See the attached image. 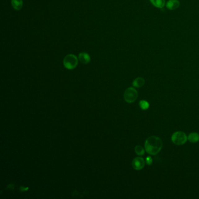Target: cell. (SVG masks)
Wrapping results in <instances>:
<instances>
[{
	"mask_svg": "<svg viewBox=\"0 0 199 199\" xmlns=\"http://www.w3.org/2000/svg\"><path fill=\"white\" fill-rule=\"evenodd\" d=\"M145 162L147 163V164L148 165H150L152 164L153 163V159L151 157H147L145 159Z\"/></svg>",
	"mask_w": 199,
	"mask_h": 199,
	"instance_id": "obj_14",
	"label": "cell"
},
{
	"mask_svg": "<svg viewBox=\"0 0 199 199\" xmlns=\"http://www.w3.org/2000/svg\"><path fill=\"white\" fill-rule=\"evenodd\" d=\"M145 84V80L142 77H138L135 78L133 82V85L135 88H141Z\"/></svg>",
	"mask_w": 199,
	"mask_h": 199,
	"instance_id": "obj_9",
	"label": "cell"
},
{
	"mask_svg": "<svg viewBox=\"0 0 199 199\" xmlns=\"http://www.w3.org/2000/svg\"><path fill=\"white\" fill-rule=\"evenodd\" d=\"M180 2L178 0H169L166 4V7L169 10H175L179 8Z\"/></svg>",
	"mask_w": 199,
	"mask_h": 199,
	"instance_id": "obj_7",
	"label": "cell"
},
{
	"mask_svg": "<svg viewBox=\"0 0 199 199\" xmlns=\"http://www.w3.org/2000/svg\"><path fill=\"white\" fill-rule=\"evenodd\" d=\"M188 139L192 143H196L199 141V134L197 133H192L189 135Z\"/></svg>",
	"mask_w": 199,
	"mask_h": 199,
	"instance_id": "obj_10",
	"label": "cell"
},
{
	"mask_svg": "<svg viewBox=\"0 0 199 199\" xmlns=\"http://www.w3.org/2000/svg\"><path fill=\"white\" fill-rule=\"evenodd\" d=\"M188 139L186 135L183 131H178L172 135L171 140L175 144L181 145L184 144Z\"/></svg>",
	"mask_w": 199,
	"mask_h": 199,
	"instance_id": "obj_3",
	"label": "cell"
},
{
	"mask_svg": "<svg viewBox=\"0 0 199 199\" xmlns=\"http://www.w3.org/2000/svg\"><path fill=\"white\" fill-rule=\"evenodd\" d=\"M151 3L155 7L162 8L165 5V0H149Z\"/></svg>",
	"mask_w": 199,
	"mask_h": 199,
	"instance_id": "obj_11",
	"label": "cell"
},
{
	"mask_svg": "<svg viewBox=\"0 0 199 199\" xmlns=\"http://www.w3.org/2000/svg\"><path fill=\"white\" fill-rule=\"evenodd\" d=\"M23 0H11V5L16 11H20L23 7Z\"/></svg>",
	"mask_w": 199,
	"mask_h": 199,
	"instance_id": "obj_8",
	"label": "cell"
},
{
	"mask_svg": "<svg viewBox=\"0 0 199 199\" xmlns=\"http://www.w3.org/2000/svg\"><path fill=\"white\" fill-rule=\"evenodd\" d=\"M78 60L84 64H87L91 61L90 55L86 52H81L78 55Z\"/></svg>",
	"mask_w": 199,
	"mask_h": 199,
	"instance_id": "obj_6",
	"label": "cell"
},
{
	"mask_svg": "<svg viewBox=\"0 0 199 199\" xmlns=\"http://www.w3.org/2000/svg\"><path fill=\"white\" fill-rule=\"evenodd\" d=\"M139 107L140 108L143 110L148 109L149 108V103L145 100H142L139 102Z\"/></svg>",
	"mask_w": 199,
	"mask_h": 199,
	"instance_id": "obj_12",
	"label": "cell"
},
{
	"mask_svg": "<svg viewBox=\"0 0 199 199\" xmlns=\"http://www.w3.org/2000/svg\"><path fill=\"white\" fill-rule=\"evenodd\" d=\"M133 168L135 170H141L144 168L145 166V161L142 157H137L133 160L132 162Z\"/></svg>",
	"mask_w": 199,
	"mask_h": 199,
	"instance_id": "obj_5",
	"label": "cell"
},
{
	"mask_svg": "<svg viewBox=\"0 0 199 199\" xmlns=\"http://www.w3.org/2000/svg\"><path fill=\"white\" fill-rule=\"evenodd\" d=\"M138 97V92L134 88L130 87L125 91L124 99L127 103H133Z\"/></svg>",
	"mask_w": 199,
	"mask_h": 199,
	"instance_id": "obj_4",
	"label": "cell"
},
{
	"mask_svg": "<svg viewBox=\"0 0 199 199\" xmlns=\"http://www.w3.org/2000/svg\"><path fill=\"white\" fill-rule=\"evenodd\" d=\"M78 63V58L73 54L67 55L63 60V64L65 68L68 70L75 69Z\"/></svg>",
	"mask_w": 199,
	"mask_h": 199,
	"instance_id": "obj_2",
	"label": "cell"
},
{
	"mask_svg": "<svg viewBox=\"0 0 199 199\" xmlns=\"http://www.w3.org/2000/svg\"><path fill=\"white\" fill-rule=\"evenodd\" d=\"M135 152L138 155L141 156V155H143L144 154L145 150L142 146L137 145L135 147Z\"/></svg>",
	"mask_w": 199,
	"mask_h": 199,
	"instance_id": "obj_13",
	"label": "cell"
},
{
	"mask_svg": "<svg viewBox=\"0 0 199 199\" xmlns=\"http://www.w3.org/2000/svg\"><path fill=\"white\" fill-rule=\"evenodd\" d=\"M162 141L158 137L153 135L148 137L145 142L146 152L150 155L158 154L162 148Z\"/></svg>",
	"mask_w": 199,
	"mask_h": 199,
	"instance_id": "obj_1",
	"label": "cell"
}]
</instances>
